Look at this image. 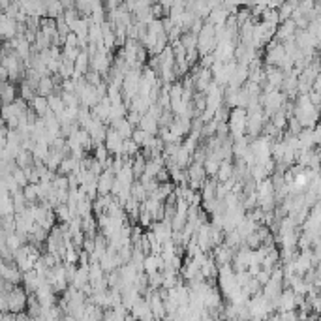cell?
I'll return each mask as SVG.
<instances>
[{
  "instance_id": "obj_1",
  "label": "cell",
  "mask_w": 321,
  "mask_h": 321,
  "mask_svg": "<svg viewBox=\"0 0 321 321\" xmlns=\"http://www.w3.org/2000/svg\"><path fill=\"white\" fill-rule=\"evenodd\" d=\"M105 146L109 149L111 154H122L124 152V137L118 134V130L109 128L107 130V137H105Z\"/></svg>"
},
{
  "instance_id": "obj_2",
  "label": "cell",
  "mask_w": 321,
  "mask_h": 321,
  "mask_svg": "<svg viewBox=\"0 0 321 321\" xmlns=\"http://www.w3.org/2000/svg\"><path fill=\"white\" fill-rule=\"evenodd\" d=\"M30 107L38 113V117H45L47 111L51 109V107H49V98L43 96V94H36V98L30 102Z\"/></svg>"
},
{
  "instance_id": "obj_3",
  "label": "cell",
  "mask_w": 321,
  "mask_h": 321,
  "mask_svg": "<svg viewBox=\"0 0 321 321\" xmlns=\"http://www.w3.org/2000/svg\"><path fill=\"white\" fill-rule=\"evenodd\" d=\"M139 128L146 130V132L152 135L160 134V122H158L156 117H152L151 113H145V115H143V118H141V122H139Z\"/></svg>"
},
{
  "instance_id": "obj_4",
  "label": "cell",
  "mask_w": 321,
  "mask_h": 321,
  "mask_svg": "<svg viewBox=\"0 0 321 321\" xmlns=\"http://www.w3.org/2000/svg\"><path fill=\"white\" fill-rule=\"evenodd\" d=\"M57 90V81L55 77L51 76H43L40 79V85H38V94H43V96H49Z\"/></svg>"
},
{
  "instance_id": "obj_5",
  "label": "cell",
  "mask_w": 321,
  "mask_h": 321,
  "mask_svg": "<svg viewBox=\"0 0 321 321\" xmlns=\"http://www.w3.org/2000/svg\"><path fill=\"white\" fill-rule=\"evenodd\" d=\"M233 173H235V165L231 164V160H224L222 164H220V169H218L216 179L220 182H226L233 177Z\"/></svg>"
},
{
  "instance_id": "obj_6",
  "label": "cell",
  "mask_w": 321,
  "mask_h": 321,
  "mask_svg": "<svg viewBox=\"0 0 321 321\" xmlns=\"http://www.w3.org/2000/svg\"><path fill=\"white\" fill-rule=\"evenodd\" d=\"M55 214H57V220H59L60 224H68L71 218H73L68 203H60L59 207H55Z\"/></svg>"
},
{
  "instance_id": "obj_7",
  "label": "cell",
  "mask_w": 321,
  "mask_h": 321,
  "mask_svg": "<svg viewBox=\"0 0 321 321\" xmlns=\"http://www.w3.org/2000/svg\"><path fill=\"white\" fill-rule=\"evenodd\" d=\"M15 85H12L10 81H4V87H2V96H4V105L6 104H13L15 102Z\"/></svg>"
},
{
  "instance_id": "obj_8",
  "label": "cell",
  "mask_w": 321,
  "mask_h": 321,
  "mask_svg": "<svg viewBox=\"0 0 321 321\" xmlns=\"http://www.w3.org/2000/svg\"><path fill=\"white\" fill-rule=\"evenodd\" d=\"M220 164L222 162H218V160H214V158H207L205 160V169H207V175L209 177H216L218 175V169H220Z\"/></svg>"
},
{
  "instance_id": "obj_9",
  "label": "cell",
  "mask_w": 321,
  "mask_h": 321,
  "mask_svg": "<svg viewBox=\"0 0 321 321\" xmlns=\"http://www.w3.org/2000/svg\"><path fill=\"white\" fill-rule=\"evenodd\" d=\"M139 149H141V145L139 143H135L132 137H130V139H124V152L122 154H126V156H135V154L139 152Z\"/></svg>"
},
{
  "instance_id": "obj_10",
  "label": "cell",
  "mask_w": 321,
  "mask_h": 321,
  "mask_svg": "<svg viewBox=\"0 0 321 321\" xmlns=\"http://www.w3.org/2000/svg\"><path fill=\"white\" fill-rule=\"evenodd\" d=\"M53 186L55 190H70V179L68 175H57L55 177V181H53Z\"/></svg>"
},
{
  "instance_id": "obj_11",
  "label": "cell",
  "mask_w": 321,
  "mask_h": 321,
  "mask_svg": "<svg viewBox=\"0 0 321 321\" xmlns=\"http://www.w3.org/2000/svg\"><path fill=\"white\" fill-rule=\"evenodd\" d=\"M81 47H68V45H64V51H62V59H70V60H73L76 62L77 60V57L81 55Z\"/></svg>"
}]
</instances>
